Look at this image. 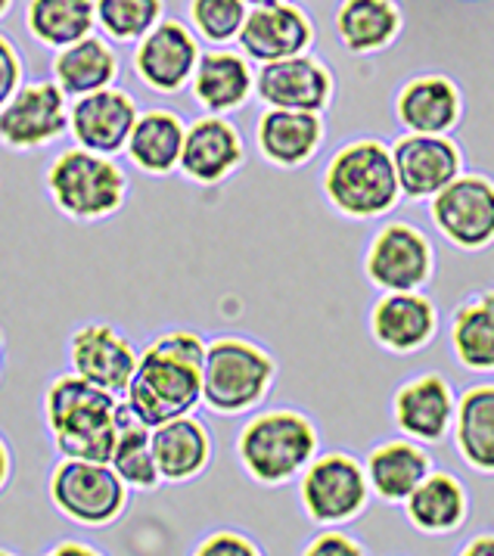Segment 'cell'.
I'll return each mask as SVG.
<instances>
[{
	"mask_svg": "<svg viewBox=\"0 0 494 556\" xmlns=\"http://www.w3.org/2000/svg\"><path fill=\"white\" fill-rule=\"evenodd\" d=\"M150 447L156 460L159 479L187 482L197 479L212 460V439L205 426L193 417H178L150 429Z\"/></svg>",
	"mask_w": 494,
	"mask_h": 556,
	"instance_id": "obj_24",
	"label": "cell"
},
{
	"mask_svg": "<svg viewBox=\"0 0 494 556\" xmlns=\"http://www.w3.org/2000/svg\"><path fill=\"white\" fill-rule=\"evenodd\" d=\"M243 3H252V7H268V3H280V0H243Z\"/></svg>",
	"mask_w": 494,
	"mask_h": 556,
	"instance_id": "obj_42",
	"label": "cell"
},
{
	"mask_svg": "<svg viewBox=\"0 0 494 556\" xmlns=\"http://www.w3.org/2000/svg\"><path fill=\"white\" fill-rule=\"evenodd\" d=\"M439 233L464 252H482L494 243V180L485 175H457L429 200Z\"/></svg>",
	"mask_w": 494,
	"mask_h": 556,
	"instance_id": "obj_10",
	"label": "cell"
},
{
	"mask_svg": "<svg viewBox=\"0 0 494 556\" xmlns=\"http://www.w3.org/2000/svg\"><path fill=\"white\" fill-rule=\"evenodd\" d=\"M262 156L280 168H299L312 162L324 143V122L317 112L265 110L255 128Z\"/></svg>",
	"mask_w": 494,
	"mask_h": 556,
	"instance_id": "obj_22",
	"label": "cell"
},
{
	"mask_svg": "<svg viewBox=\"0 0 494 556\" xmlns=\"http://www.w3.org/2000/svg\"><path fill=\"white\" fill-rule=\"evenodd\" d=\"M28 31L47 47H68L93 28V0H28Z\"/></svg>",
	"mask_w": 494,
	"mask_h": 556,
	"instance_id": "obj_32",
	"label": "cell"
},
{
	"mask_svg": "<svg viewBox=\"0 0 494 556\" xmlns=\"http://www.w3.org/2000/svg\"><path fill=\"white\" fill-rule=\"evenodd\" d=\"M183 131L187 125L175 112L150 110L137 115L131 137L125 143V153L147 175H172L178 168L180 147H183Z\"/></svg>",
	"mask_w": 494,
	"mask_h": 556,
	"instance_id": "obj_29",
	"label": "cell"
},
{
	"mask_svg": "<svg viewBox=\"0 0 494 556\" xmlns=\"http://www.w3.org/2000/svg\"><path fill=\"white\" fill-rule=\"evenodd\" d=\"M364 270L382 292H417L435 270V252L429 237L407 222L382 224L367 245Z\"/></svg>",
	"mask_w": 494,
	"mask_h": 556,
	"instance_id": "obj_9",
	"label": "cell"
},
{
	"mask_svg": "<svg viewBox=\"0 0 494 556\" xmlns=\"http://www.w3.org/2000/svg\"><path fill=\"white\" fill-rule=\"evenodd\" d=\"M252 72L246 60L240 53L230 50H212L200 53L197 68H193V97L200 100V106L221 115V112L243 106L252 93Z\"/></svg>",
	"mask_w": 494,
	"mask_h": 556,
	"instance_id": "obj_28",
	"label": "cell"
},
{
	"mask_svg": "<svg viewBox=\"0 0 494 556\" xmlns=\"http://www.w3.org/2000/svg\"><path fill=\"white\" fill-rule=\"evenodd\" d=\"M454 442L476 472L494 476V382L470 386L454 407Z\"/></svg>",
	"mask_w": 494,
	"mask_h": 556,
	"instance_id": "obj_26",
	"label": "cell"
},
{
	"mask_svg": "<svg viewBox=\"0 0 494 556\" xmlns=\"http://www.w3.org/2000/svg\"><path fill=\"white\" fill-rule=\"evenodd\" d=\"M451 349L464 370L494 374V290L460 302L451 317Z\"/></svg>",
	"mask_w": 494,
	"mask_h": 556,
	"instance_id": "obj_27",
	"label": "cell"
},
{
	"mask_svg": "<svg viewBox=\"0 0 494 556\" xmlns=\"http://www.w3.org/2000/svg\"><path fill=\"white\" fill-rule=\"evenodd\" d=\"M137 103L131 93L115 88L93 90L72 103L68 110V131L81 150L115 156L125 150L131 128L137 122Z\"/></svg>",
	"mask_w": 494,
	"mask_h": 556,
	"instance_id": "obj_14",
	"label": "cell"
},
{
	"mask_svg": "<svg viewBox=\"0 0 494 556\" xmlns=\"http://www.w3.org/2000/svg\"><path fill=\"white\" fill-rule=\"evenodd\" d=\"M402 31V10L395 0H342L337 10V35L349 53L385 50Z\"/></svg>",
	"mask_w": 494,
	"mask_h": 556,
	"instance_id": "obj_30",
	"label": "cell"
},
{
	"mask_svg": "<svg viewBox=\"0 0 494 556\" xmlns=\"http://www.w3.org/2000/svg\"><path fill=\"white\" fill-rule=\"evenodd\" d=\"M274 357L240 336L205 342L203 401L215 414H243L265 399L274 386Z\"/></svg>",
	"mask_w": 494,
	"mask_h": 556,
	"instance_id": "obj_6",
	"label": "cell"
},
{
	"mask_svg": "<svg viewBox=\"0 0 494 556\" xmlns=\"http://www.w3.org/2000/svg\"><path fill=\"white\" fill-rule=\"evenodd\" d=\"M20 78H23V66L13 45L0 35V106L20 90Z\"/></svg>",
	"mask_w": 494,
	"mask_h": 556,
	"instance_id": "obj_38",
	"label": "cell"
},
{
	"mask_svg": "<svg viewBox=\"0 0 494 556\" xmlns=\"http://www.w3.org/2000/svg\"><path fill=\"white\" fill-rule=\"evenodd\" d=\"M110 467L131 489L150 491L162 482L156 460H153V447H150V426L135 420L125 404H122V417H118V432H115Z\"/></svg>",
	"mask_w": 494,
	"mask_h": 556,
	"instance_id": "obj_33",
	"label": "cell"
},
{
	"mask_svg": "<svg viewBox=\"0 0 494 556\" xmlns=\"http://www.w3.org/2000/svg\"><path fill=\"white\" fill-rule=\"evenodd\" d=\"M190 20L205 41L225 45L240 35L243 20H246V3L243 0H193Z\"/></svg>",
	"mask_w": 494,
	"mask_h": 556,
	"instance_id": "obj_35",
	"label": "cell"
},
{
	"mask_svg": "<svg viewBox=\"0 0 494 556\" xmlns=\"http://www.w3.org/2000/svg\"><path fill=\"white\" fill-rule=\"evenodd\" d=\"M302 556H367V551L360 547L352 534L327 529V532H320L317 538H312V544L302 551Z\"/></svg>",
	"mask_w": 494,
	"mask_h": 556,
	"instance_id": "obj_37",
	"label": "cell"
},
{
	"mask_svg": "<svg viewBox=\"0 0 494 556\" xmlns=\"http://www.w3.org/2000/svg\"><path fill=\"white\" fill-rule=\"evenodd\" d=\"M370 333L392 355H414L439 333V312L423 292H385L370 312Z\"/></svg>",
	"mask_w": 494,
	"mask_h": 556,
	"instance_id": "obj_19",
	"label": "cell"
},
{
	"mask_svg": "<svg viewBox=\"0 0 494 556\" xmlns=\"http://www.w3.org/2000/svg\"><path fill=\"white\" fill-rule=\"evenodd\" d=\"M237 454L255 482L283 485L317 457V429L299 410H265L243 426Z\"/></svg>",
	"mask_w": 494,
	"mask_h": 556,
	"instance_id": "obj_4",
	"label": "cell"
},
{
	"mask_svg": "<svg viewBox=\"0 0 494 556\" xmlns=\"http://www.w3.org/2000/svg\"><path fill=\"white\" fill-rule=\"evenodd\" d=\"M47 556H103V554H97L93 547H88V544H78V541H63V544H56V547H53Z\"/></svg>",
	"mask_w": 494,
	"mask_h": 556,
	"instance_id": "obj_40",
	"label": "cell"
},
{
	"mask_svg": "<svg viewBox=\"0 0 494 556\" xmlns=\"http://www.w3.org/2000/svg\"><path fill=\"white\" fill-rule=\"evenodd\" d=\"M237 41H240L249 60L274 63V60L305 53L315 41V28L299 7L280 0V3L255 7L252 13H246Z\"/></svg>",
	"mask_w": 494,
	"mask_h": 556,
	"instance_id": "obj_17",
	"label": "cell"
},
{
	"mask_svg": "<svg viewBox=\"0 0 494 556\" xmlns=\"http://www.w3.org/2000/svg\"><path fill=\"white\" fill-rule=\"evenodd\" d=\"M128 485L110 464L63 460L50 476V501L66 519L85 529H103L115 522L128 504Z\"/></svg>",
	"mask_w": 494,
	"mask_h": 556,
	"instance_id": "obj_7",
	"label": "cell"
},
{
	"mask_svg": "<svg viewBox=\"0 0 494 556\" xmlns=\"http://www.w3.org/2000/svg\"><path fill=\"white\" fill-rule=\"evenodd\" d=\"M205 342L193 330H168L137 355L135 377L125 389V407L143 426L190 417L203 401Z\"/></svg>",
	"mask_w": 494,
	"mask_h": 556,
	"instance_id": "obj_1",
	"label": "cell"
},
{
	"mask_svg": "<svg viewBox=\"0 0 494 556\" xmlns=\"http://www.w3.org/2000/svg\"><path fill=\"white\" fill-rule=\"evenodd\" d=\"M392 165L402 197L432 200L464 172V156L448 134H405L392 147Z\"/></svg>",
	"mask_w": 494,
	"mask_h": 556,
	"instance_id": "obj_12",
	"label": "cell"
},
{
	"mask_svg": "<svg viewBox=\"0 0 494 556\" xmlns=\"http://www.w3.org/2000/svg\"><path fill=\"white\" fill-rule=\"evenodd\" d=\"M47 193L53 205L75 222H103L115 215L128 193L125 172L113 156H100L81 147H72L50 162Z\"/></svg>",
	"mask_w": 494,
	"mask_h": 556,
	"instance_id": "obj_5",
	"label": "cell"
},
{
	"mask_svg": "<svg viewBox=\"0 0 494 556\" xmlns=\"http://www.w3.org/2000/svg\"><path fill=\"white\" fill-rule=\"evenodd\" d=\"M405 510L417 532L448 534L464 526V519L470 513V497L457 476L429 472L405 501Z\"/></svg>",
	"mask_w": 494,
	"mask_h": 556,
	"instance_id": "obj_25",
	"label": "cell"
},
{
	"mask_svg": "<svg viewBox=\"0 0 494 556\" xmlns=\"http://www.w3.org/2000/svg\"><path fill=\"white\" fill-rule=\"evenodd\" d=\"M162 16V0H93V20L115 41L143 38Z\"/></svg>",
	"mask_w": 494,
	"mask_h": 556,
	"instance_id": "obj_34",
	"label": "cell"
},
{
	"mask_svg": "<svg viewBox=\"0 0 494 556\" xmlns=\"http://www.w3.org/2000/svg\"><path fill=\"white\" fill-rule=\"evenodd\" d=\"M7 7H10V0H0V16L7 13Z\"/></svg>",
	"mask_w": 494,
	"mask_h": 556,
	"instance_id": "obj_43",
	"label": "cell"
},
{
	"mask_svg": "<svg viewBox=\"0 0 494 556\" xmlns=\"http://www.w3.org/2000/svg\"><path fill=\"white\" fill-rule=\"evenodd\" d=\"M299 497L317 526H342L364 513L370 501L367 472L352 454L330 451L302 469Z\"/></svg>",
	"mask_w": 494,
	"mask_h": 556,
	"instance_id": "obj_8",
	"label": "cell"
},
{
	"mask_svg": "<svg viewBox=\"0 0 494 556\" xmlns=\"http://www.w3.org/2000/svg\"><path fill=\"white\" fill-rule=\"evenodd\" d=\"M255 93L268 110H295V112H320L327 110L333 97V75L315 56H287L262 63L255 75Z\"/></svg>",
	"mask_w": 494,
	"mask_h": 556,
	"instance_id": "obj_15",
	"label": "cell"
},
{
	"mask_svg": "<svg viewBox=\"0 0 494 556\" xmlns=\"http://www.w3.org/2000/svg\"><path fill=\"white\" fill-rule=\"evenodd\" d=\"M364 472L370 494H377L385 504H405L414 489L432 472V457L420 442L392 439L370 451Z\"/></svg>",
	"mask_w": 494,
	"mask_h": 556,
	"instance_id": "obj_23",
	"label": "cell"
},
{
	"mask_svg": "<svg viewBox=\"0 0 494 556\" xmlns=\"http://www.w3.org/2000/svg\"><path fill=\"white\" fill-rule=\"evenodd\" d=\"M457 556H494V534H476L460 547Z\"/></svg>",
	"mask_w": 494,
	"mask_h": 556,
	"instance_id": "obj_39",
	"label": "cell"
},
{
	"mask_svg": "<svg viewBox=\"0 0 494 556\" xmlns=\"http://www.w3.org/2000/svg\"><path fill=\"white\" fill-rule=\"evenodd\" d=\"M66 131V93L56 81L25 85L0 106V143L10 150H41Z\"/></svg>",
	"mask_w": 494,
	"mask_h": 556,
	"instance_id": "obj_11",
	"label": "cell"
},
{
	"mask_svg": "<svg viewBox=\"0 0 494 556\" xmlns=\"http://www.w3.org/2000/svg\"><path fill=\"white\" fill-rule=\"evenodd\" d=\"M122 401L81 377H60L45 395V420L56 451L68 460L110 464Z\"/></svg>",
	"mask_w": 494,
	"mask_h": 556,
	"instance_id": "obj_2",
	"label": "cell"
},
{
	"mask_svg": "<svg viewBox=\"0 0 494 556\" xmlns=\"http://www.w3.org/2000/svg\"><path fill=\"white\" fill-rule=\"evenodd\" d=\"M0 556H13V554H10V551H0Z\"/></svg>",
	"mask_w": 494,
	"mask_h": 556,
	"instance_id": "obj_44",
	"label": "cell"
},
{
	"mask_svg": "<svg viewBox=\"0 0 494 556\" xmlns=\"http://www.w3.org/2000/svg\"><path fill=\"white\" fill-rule=\"evenodd\" d=\"M200 60V47L197 38L190 35V28H183L175 20L156 23L135 50L137 75L153 90L172 93L180 90L190 78Z\"/></svg>",
	"mask_w": 494,
	"mask_h": 556,
	"instance_id": "obj_20",
	"label": "cell"
},
{
	"mask_svg": "<svg viewBox=\"0 0 494 556\" xmlns=\"http://www.w3.org/2000/svg\"><path fill=\"white\" fill-rule=\"evenodd\" d=\"M454 389L442 374H420L407 379L392 399V417L395 426L405 432V439L420 445H439L445 442L454 426Z\"/></svg>",
	"mask_w": 494,
	"mask_h": 556,
	"instance_id": "obj_16",
	"label": "cell"
},
{
	"mask_svg": "<svg viewBox=\"0 0 494 556\" xmlns=\"http://www.w3.org/2000/svg\"><path fill=\"white\" fill-rule=\"evenodd\" d=\"M7 479H10V447L3 445V439H0V489H3Z\"/></svg>",
	"mask_w": 494,
	"mask_h": 556,
	"instance_id": "obj_41",
	"label": "cell"
},
{
	"mask_svg": "<svg viewBox=\"0 0 494 556\" xmlns=\"http://www.w3.org/2000/svg\"><path fill=\"white\" fill-rule=\"evenodd\" d=\"M464 112L460 88L445 75H417L395 97V115L407 134H448Z\"/></svg>",
	"mask_w": 494,
	"mask_h": 556,
	"instance_id": "obj_21",
	"label": "cell"
},
{
	"mask_svg": "<svg viewBox=\"0 0 494 556\" xmlns=\"http://www.w3.org/2000/svg\"><path fill=\"white\" fill-rule=\"evenodd\" d=\"M68 367L75 377L118 399L135 377L137 352L110 324H85L68 336Z\"/></svg>",
	"mask_w": 494,
	"mask_h": 556,
	"instance_id": "obj_13",
	"label": "cell"
},
{
	"mask_svg": "<svg viewBox=\"0 0 494 556\" xmlns=\"http://www.w3.org/2000/svg\"><path fill=\"white\" fill-rule=\"evenodd\" d=\"M324 193L345 218L370 222L389 215L402 200L392 150L373 137L345 143L324 172Z\"/></svg>",
	"mask_w": 494,
	"mask_h": 556,
	"instance_id": "obj_3",
	"label": "cell"
},
{
	"mask_svg": "<svg viewBox=\"0 0 494 556\" xmlns=\"http://www.w3.org/2000/svg\"><path fill=\"white\" fill-rule=\"evenodd\" d=\"M243 156L240 131L221 115H203L183 131L178 168L197 184H221L243 165Z\"/></svg>",
	"mask_w": 494,
	"mask_h": 556,
	"instance_id": "obj_18",
	"label": "cell"
},
{
	"mask_svg": "<svg viewBox=\"0 0 494 556\" xmlns=\"http://www.w3.org/2000/svg\"><path fill=\"white\" fill-rule=\"evenodd\" d=\"M193 556H262V551L237 532H215L193 551Z\"/></svg>",
	"mask_w": 494,
	"mask_h": 556,
	"instance_id": "obj_36",
	"label": "cell"
},
{
	"mask_svg": "<svg viewBox=\"0 0 494 556\" xmlns=\"http://www.w3.org/2000/svg\"><path fill=\"white\" fill-rule=\"evenodd\" d=\"M115 72H118V56L113 53V47L93 35L63 47L53 60V78L66 97H85L93 90L110 88Z\"/></svg>",
	"mask_w": 494,
	"mask_h": 556,
	"instance_id": "obj_31",
	"label": "cell"
}]
</instances>
